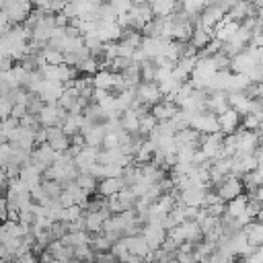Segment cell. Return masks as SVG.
<instances>
[{
  "label": "cell",
  "instance_id": "30bf717a",
  "mask_svg": "<svg viewBox=\"0 0 263 263\" xmlns=\"http://www.w3.org/2000/svg\"><path fill=\"white\" fill-rule=\"evenodd\" d=\"M240 115L234 111V109H228V111H224L222 115H218V129L224 134V136H228V134H234L238 127H240Z\"/></svg>",
  "mask_w": 263,
  "mask_h": 263
},
{
  "label": "cell",
  "instance_id": "8fae6325",
  "mask_svg": "<svg viewBox=\"0 0 263 263\" xmlns=\"http://www.w3.org/2000/svg\"><path fill=\"white\" fill-rule=\"evenodd\" d=\"M121 189H125L123 179H121V177H111V179H101V181L97 183V191H95V193H99L101 197L107 199V197L119 193Z\"/></svg>",
  "mask_w": 263,
  "mask_h": 263
},
{
  "label": "cell",
  "instance_id": "cb8c5ba5",
  "mask_svg": "<svg viewBox=\"0 0 263 263\" xmlns=\"http://www.w3.org/2000/svg\"><path fill=\"white\" fill-rule=\"evenodd\" d=\"M41 189H43V193H45L49 199H58V197L62 195V191H64L62 183H58V181H49V179L41 181Z\"/></svg>",
  "mask_w": 263,
  "mask_h": 263
},
{
  "label": "cell",
  "instance_id": "7402d4cb",
  "mask_svg": "<svg viewBox=\"0 0 263 263\" xmlns=\"http://www.w3.org/2000/svg\"><path fill=\"white\" fill-rule=\"evenodd\" d=\"M111 247H113V242L101 232V234H92V238H90V249L95 251V253H107V251H111Z\"/></svg>",
  "mask_w": 263,
  "mask_h": 263
},
{
  "label": "cell",
  "instance_id": "484cf974",
  "mask_svg": "<svg viewBox=\"0 0 263 263\" xmlns=\"http://www.w3.org/2000/svg\"><path fill=\"white\" fill-rule=\"evenodd\" d=\"M261 121H263L261 115H253V113H249V115H242V119H240V127H242V129H249V132H257V129L261 127Z\"/></svg>",
  "mask_w": 263,
  "mask_h": 263
},
{
  "label": "cell",
  "instance_id": "9c48e42d",
  "mask_svg": "<svg viewBox=\"0 0 263 263\" xmlns=\"http://www.w3.org/2000/svg\"><path fill=\"white\" fill-rule=\"evenodd\" d=\"M224 10L220 8V6H216V4H208L203 10H201V14H199V27H203V29H208V31H214V27L224 18Z\"/></svg>",
  "mask_w": 263,
  "mask_h": 263
},
{
  "label": "cell",
  "instance_id": "1f68e13d",
  "mask_svg": "<svg viewBox=\"0 0 263 263\" xmlns=\"http://www.w3.org/2000/svg\"><path fill=\"white\" fill-rule=\"evenodd\" d=\"M55 263H68V261H55Z\"/></svg>",
  "mask_w": 263,
  "mask_h": 263
},
{
  "label": "cell",
  "instance_id": "8992f818",
  "mask_svg": "<svg viewBox=\"0 0 263 263\" xmlns=\"http://www.w3.org/2000/svg\"><path fill=\"white\" fill-rule=\"evenodd\" d=\"M134 90H136V101H140L146 107H152L158 101H162V92L156 82H140Z\"/></svg>",
  "mask_w": 263,
  "mask_h": 263
},
{
  "label": "cell",
  "instance_id": "44dd1931",
  "mask_svg": "<svg viewBox=\"0 0 263 263\" xmlns=\"http://www.w3.org/2000/svg\"><path fill=\"white\" fill-rule=\"evenodd\" d=\"M41 58H43V62H45L47 66H60V64H64V53H62L60 49L49 47V45L41 51Z\"/></svg>",
  "mask_w": 263,
  "mask_h": 263
},
{
  "label": "cell",
  "instance_id": "603a6c76",
  "mask_svg": "<svg viewBox=\"0 0 263 263\" xmlns=\"http://www.w3.org/2000/svg\"><path fill=\"white\" fill-rule=\"evenodd\" d=\"M74 181H76V183H78V187H82L88 195L97 191V183H99V181H97L92 175H88V173H78V177H76Z\"/></svg>",
  "mask_w": 263,
  "mask_h": 263
},
{
  "label": "cell",
  "instance_id": "277c9868",
  "mask_svg": "<svg viewBox=\"0 0 263 263\" xmlns=\"http://www.w3.org/2000/svg\"><path fill=\"white\" fill-rule=\"evenodd\" d=\"M222 144H224V134H222V132L205 134V136H201L199 150L205 154L208 160H216V158H220V154H222Z\"/></svg>",
  "mask_w": 263,
  "mask_h": 263
},
{
  "label": "cell",
  "instance_id": "5b68a950",
  "mask_svg": "<svg viewBox=\"0 0 263 263\" xmlns=\"http://www.w3.org/2000/svg\"><path fill=\"white\" fill-rule=\"evenodd\" d=\"M136 199H138V197L132 193V189H121L119 193L107 197V208H109L111 214H121V212L134 210Z\"/></svg>",
  "mask_w": 263,
  "mask_h": 263
},
{
  "label": "cell",
  "instance_id": "5bb4252c",
  "mask_svg": "<svg viewBox=\"0 0 263 263\" xmlns=\"http://www.w3.org/2000/svg\"><path fill=\"white\" fill-rule=\"evenodd\" d=\"M123 242H125V247H127V251H129L132 255H138V257H142V259L146 261V257H148V253H150V247H148V242L142 238V234L123 236Z\"/></svg>",
  "mask_w": 263,
  "mask_h": 263
},
{
  "label": "cell",
  "instance_id": "4316f807",
  "mask_svg": "<svg viewBox=\"0 0 263 263\" xmlns=\"http://www.w3.org/2000/svg\"><path fill=\"white\" fill-rule=\"evenodd\" d=\"M109 4H111V8L115 10L117 16L129 12V8H132V0H109Z\"/></svg>",
  "mask_w": 263,
  "mask_h": 263
},
{
  "label": "cell",
  "instance_id": "6da1fadb",
  "mask_svg": "<svg viewBox=\"0 0 263 263\" xmlns=\"http://www.w3.org/2000/svg\"><path fill=\"white\" fill-rule=\"evenodd\" d=\"M214 191H216L218 197L226 203V201H230V199L242 195L245 189H242V181H240L238 177H234V175H226V177L214 187Z\"/></svg>",
  "mask_w": 263,
  "mask_h": 263
},
{
  "label": "cell",
  "instance_id": "7c38bea8",
  "mask_svg": "<svg viewBox=\"0 0 263 263\" xmlns=\"http://www.w3.org/2000/svg\"><path fill=\"white\" fill-rule=\"evenodd\" d=\"M142 238L148 242L150 251H154V249H158V247L162 245V240L166 238V230H164V228H160V226L146 224V226L142 228Z\"/></svg>",
  "mask_w": 263,
  "mask_h": 263
},
{
  "label": "cell",
  "instance_id": "d6986e66",
  "mask_svg": "<svg viewBox=\"0 0 263 263\" xmlns=\"http://www.w3.org/2000/svg\"><path fill=\"white\" fill-rule=\"evenodd\" d=\"M119 127L123 132H127V134H136L140 129V117L132 109H127V111H123L119 115Z\"/></svg>",
  "mask_w": 263,
  "mask_h": 263
},
{
  "label": "cell",
  "instance_id": "e0dca14e",
  "mask_svg": "<svg viewBox=\"0 0 263 263\" xmlns=\"http://www.w3.org/2000/svg\"><path fill=\"white\" fill-rule=\"evenodd\" d=\"M82 222H84V230L90 234H101L103 232V216L99 212H84L82 210Z\"/></svg>",
  "mask_w": 263,
  "mask_h": 263
},
{
  "label": "cell",
  "instance_id": "ac0fdd59",
  "mask_svg": "<svg viewBox=\"0 0 263 263\" xmlns=\"http://www.w3.org/2000/svg\"><path fill=\"white\" fill-rule=\"evenodd\" d=\"M242 232H245L247 240H249L253 247H261V245H263V224H261V222L253 220V222L245 224V226H242Z\"/></svg>",
  "mask_w": 263,
  "mask_h": 263
},
{
  "label": "cell",
  "instance_id": "4fadbf2b",
  "mask_svg": "<svg viewBox=\"0 0 263 263\" xmlns=\"http://www.w3.org/2000/svg\"><path fill=\"white\" fill-rule=\"evenodd\" d=\"M255 66H257V62H253L247 51H240L238 55L230 58V72H234V74H249Z\"/></svg>",
  "mask_w": 263,
  "mask_h": 263
},
{
  "label": "cell",
  "instance_id": "52a82bcc",
  "mask_svg": "<svg viewBox=\"0 0 263 263\" xmlns=\"http://www.w3.org/2000/svg\"><path fill=\"white\" fill-rule=\"evenodd\" d=\"M210 185H191L185 191H179V201L187 208H203L205 191Z\"/></svg>",
  "mask_w": 263,
  "mask_h": 263
},
{
  "label": "cell",
  "instance_id": "2e32d148",
  "mask_svg": "<svg viewBox=\"0 0 263 263\" xmlns=\"http://www.w3.org/2000/svg\"><path fill=\"white\" fill-rule=\"evenodd\" d=\"M45 251H47L55 261H70V259H74V249L68 247V245H64L62 240H51Z\"/></svg>",
  "mask_w": 263,
  "mask_h": 263
},
{
  "label": "cell",
  "instance_id": "f1b7e54d",
  "mask_svg": "<svg viewBox=\"0 0 263 263\" xmlns=\"http://www.w3.org/2000/svg\"><path fill=\"white\" fill-rule=\"evenodd\" d=\"M175 259H177V263H197L195 257H193V253H183V251H177L175 253Z\"/></svg>",
  "mask_w": 263,
  "mask_h": 263
},
{
  "label": "cell",
  "instance_id": "3957f363",
  "mask_svg": "<svg viewBox=\"0 0 263 263\" xmlns=\"http://www.w3.org/2000/svg\"><path fill=\"white\" fill-rule=\"evenodd\" d=\"M189 127L199 132V134H214V132H220L218 129V115H214L212 111H201V113H195L191 115L189 119Z\"/></svg>",
  "mask_w": 263,
  "mask_h": 263
},
{
  "label": "cell",
  "instance_id": "f546056e",
  "mask_svg": "<svg viewBox=\"0 0 263 263\" xmlns=\"http://www.w3.org/2000/svg\"><path fill=\"white\" fill-rule=\"evenodd\" d=\"M16 261H18V263H39V255H35L33 251H29V253L21 255Z\"/></svg>",
  "mask_w": 263,
  "mask_h": 263
},
{
  "label": "cell",
  "instance_id": "83f0119b",
  "mask_svg": "<svg viewBox=\"0 0 263 263\" xmlns=\"http://www.w3.org/2000/svg\"><path fill=\"white\" fill-rule=\"evenodd\" d=\"M12 105H14V103L10 101L8 95L0 97V121L6 119V117H10V113H12Z\"/></svg>",
  "mask_w": 263,
  "mask_h": 263
},
{
  "label": "cell",
  "instance_id": "ffe728a7",
  "mask_svg": "<svg viewBox=\"0 0 263 263\" xmlns=\"http://www.w3.org/2000/svg\"><path fill=\"white\" fill-rule=\"evenodd\" d=\"M245 210H247V195H238V197L226 201L224 214H228V216H232V218H240V216L245 214Z\"/></svg>",
  "mask_w": 263,
  "mask_h": 263
},
{
  "label": "cell",
  "instance_id": "9a60e30c",
  "mask_svg": "<svg viewBox=\"0 0 263 263\" xmlns=\"http://www.w3.org/2000/svg\"><path fill=\"white\" fill-rule=\"evenodd\" d=\"M251 101H253V99H249L245 92H228V105H230V109H234L240 117H242V115H249V111H251Z\"/></svg>",
  "mask_w": 263,
  "mask_h": 263
},
{
  "label": "cell",
  "instance_id": "d6a6232c",
  "mask_svg": "<svg viewBox=\"0 0 263 263\" xmlns=\"http://www.w3.org/2000/svg\"><path fill=\"white\" fill-rule=\"evenodd\" d=\"M0 245H2V240H0Z\"/></svg>",
  "mask_w": 263,
  "mask_h": 263
},
{
  "label": "cell",
  "instance_id": "d4e9b609",
  "mask_svg": "<svg viewBox=\"0 0 263 263\" xmlns=\"http://www.w3.org/2000/svg\"><path fill=\"white\" fill-rule=\"evenodd\" d=\"M82 76H95L97 72H99V62L95 60V58H86V60H82L78 66H74Z\"/></svg>",
  "mask_w": 263,
  "mask_h": 263
},
{
  "label": "cell",
  "instance_id": "ba28073f",
  "mask_svg": "<svg viewBox=\"0 0 263 263\" xmlns=\"http://www.w3.org/2000/svg\"><path fill=\"white\" fill-rule=\"evenodd\" d=\"M179 105L171 99V97H162V101H158L156 105L150 107V115L156 119V121H166V119H173L177 113H179Z\"/></svg>",
  "mask_w": 263,
  "mask_h": 263
},
{
  "label": "cell",
  "instance_id": "7a4b0ae2",
  "mask_svg": "<svg viewBox=\"0 0 263 263\" xmlns=\"http://www.w3.org/2000/svg\"><path fill=\"white\" fill-rule=\"evenodd\" d=\"M66 115H68V111L58 107V103H45L43 109L37 113V119H39L41 127H53V125H62Z\"/></svg>",
  "mask_w": 263,
  "mask_h": 263
},
{
  "label": "cell",
  "instance_id": "4dcf8cb0",
  "mask_svg": "<svg viewBox=\"0 0 263 263\" xmlns=\"http://www.w3.org/2000/svg\"><path fill=\"white\" fill-rule=\"evenodd\" d=\"M6 183H8V177H6V168L0 164V189H2V187H6Z\"/></svg>",
  "mask_w": 263,
  "mask_h": 263
}]
</instances>
